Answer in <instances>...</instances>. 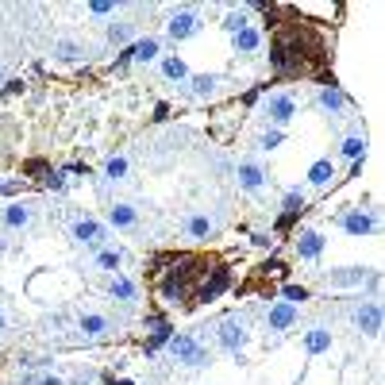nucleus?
Instances as JSON below:
<instances>
[{
  "mask_svg": "<svg viewBox=\"0 0 385 385\" xmlns=\"http://www.w3.org/2000/svg\"><path fill=\"white\" fill-rule=\"evenodd\" d=\"M247 339H250V332H247V320H243V316H223L220 324H216V343L223 347V351L228 354H243V347H247Z\"/></svg>",
  "mask_w": 385,
  "mask_h": 385,
  "instance_id": "f257e3e1",
  "label": "nucleus"
},
{
  "mask_svg": "<svg viewBox=\"0 0 385 385\" xmlns=\"http://www.w3.org/2000/svg\"><path fill=\"white\" fill-rule=\"evenodd\" d=\"M170 354L177 362L193 366V370H201V366H209V351L201 347V339H193V335H170Z\"/></svg>",
  "mask_w": 385,
  "mask_h": 385,
  "instance_id": "f03ea898",
  "label": "nucleus"
},
{
  "mask_svg": "<svg viewBox=\"0 0 385 385\" xmlns=\"http://www.w3.org/2000/svg\"><path fill=\"white\" fill-rule=\"evenodd\" d=\"M201 16L193 12V8H181V12H174L170 16V23H166V35H170L174 43H185V39H193L196 31H201Z\"/></svg>",
  "mask_w": 385,
  "mask_h": 385,
  "instance_id": "7ed1b4c3",
  "label": "nucleus"
},
{
  "mask_svg": "<svg viewBox=\"0 0 385 385\" xmlns=\"http://www.w3.org/2000/svg\"><path fill=\"white\" fill-rule=\"evenodd\" d=\"M354 327H359L362 335H381V305L378 300H362L359 308H354Z\"/></svg>",
  "mask_w": 385,
  "mask_h": 385,
  "instance_id": "20e7f679",
  "label": "nucleus"
},
{
  "mask_svg": "<svg viewBox=\"0 0 385 385\" xmlns=\"http://www.w3.org/2000/svg\"><path fill=\"white\" fill-rule=\"evenodd\" d=\"M297 305H289V300H274V305L266 308V327L270 332H289V327L297 324Z\"/></svg>",
  "mask_w": 385,
  "mask_h": 385,
  "instance_id": "39448f33",
  "label": "nucleus"
},
{
  "mask_svg": "<svg viewBox=\"0 0 385 385\" xmlns=\"http://www.w3.org/2000/svg\"><path fill=\"white\" fill-rule=\"evenodd\" d=\"M374 270L370 266H343V270H327V285L332 289H351V285H362L370 281Z\"/></svg>",
  "mask_w": 385,
  "mask_h": 385,
  "instance_id": "423d86ee",
  "label": "nucleus"
},
{
  "mask_svg": "<svg viewBox=\"0 0 385 385\" xmlns=\"http://www.w3.org/2000/svg\"><path fill=\"white\" fill-rule=\"evenodd\" d=\"M73 239H78L81 247H100V243L108 239V228L100 220H78L73 223Z\"/></svg>",
  "mask_w": 385,
  "mask_h": 385,
  "instance_id": "0eeeda50",
  "label": "nucleus"
},
{
  "mask_svg": "<svg viewBox=\"0 0 385 385\" xmlns=\"http://www.w3.org/2000/svg\"><path fill=\"white\" fill-rule=\"evenodd\" d=\"M266 116L274 120L278 127H281V124H289V120L297 116V100L289 97V93H274V97L266 100Z\"/></svg>",
  "mask_w": 385,
  "mask_h": 385,
  "instance_id": "6e6552de",
  "label": "nucleus"
},
{
  "mask_svg": "<svg viewBox=\"0 0 385 385\" xmlns=\"http://www.w3.org/2000/svg\"><path fill=\"white\" fill-rule=\"evenodd\" d=\"M236 181H239V189H247V193H258L262 185H266V170H262L258 162H239V170H236Z\"/></svg>",
  "mask_w": 385,
  "mask_h": 385,
  "instance_id": "1a4fd4ad",
  "label": "nucleus"
},
{
  "mask_svg": "<svg viewBox=\"0 0 385 385\" xmlns=\"http://www.w3.org/2000/svg\"><path fill=\"white\" fill-rule=\"evenodd\" d=\"M78 327H81L85 339H105V335L112 332V320H108V316H100V312H85L78 320Z\"/></svg>",
  "mask_w": 385,
  "mask_h": 385,
  "instance_id": "9d476101",
  "label": "nucleus"
},
{
  "mask_svg": "<svg viewBox=\"0 0 385 385\" xmlns=\"http://www.w3.org/2000/svg\"><path fill=\"white\" fill-rule=\"evenodd\" d=\"M297 255L305 262L320 258L324 255V236H320V231H300V236H297Z\"/></svg>",
  "mask_w": 385,
  "mask_h": 385,
  "instance_id": "9b49d317",
  "label": "nucleus"
},
{
  "mask_svg": "<svg viewBox=\"0 0 385 385\" xmlns=\"http://www.w3.org/2000/svg\"><path fill=\"white\" fill-rule=\"evenodd\" d=\"M158 51H162V46H158V39H150V35H147V39H135V43L127 46V58L139 62V65H150V62L158 58Z\"/></svg>",
  "mask_w": 385,
  "mask_h": 385,
  "instance_id": "f8f14e48",
  "label": "nucleus"
},
{
  "mask_svg": "<svg viewBox=\"0 0 385 385\" xmlns=\"http://www.w3.org/2000/svg\"><path fill=\"white\" fill-rule=\"evenodd\" d=\"M339 223H343V231H347V236H354V239H359V236H370V231H374V220H370V216H366L362 209L347 212Z\"/></svg>",
  "mask_w": 385,
  "mask_h": 385,
  "instance_id": "ddd939ff",
  "label": "nucleus"
},
{
  "mask_svg": "<svg viewBox=\"0 0 385 385\" xmlns=\"http://www.w3.org/2000/svg\"><path fill=\"white\" fill-rule=\"evenodd\" d=\"M108 223H112V228H120V231H131L139 223V212L131 209V204H112V209H108Z\"/></svg>",
  "mask_w": 385,
  "mask_h": 385,
  "instance_id": "4468645a",
  "label": "nucleus"
},
{
  "mask_svg": "<svg viewBox=\"0 0 385 385\" xmlns=\"http://www.w3.org/2000/svg\"><path fill=\"white\" fill-rule=\"evenodd\" d=\"M305 351L308 354L332 351V332H327V327H308V332H305Z\"/></svg>",
  "mask_w": 385,
  "mask_h": 385,
  "instance_id": "2eb2a0df",
  "label": "nucleus"
},
{
  "mask_svg": "<svg viewBox=\"0 0 385 385\" xmlns=\"http://www.w3.org/2000/svg\"><path fill=\"white\" fill-rule=\"evenodd\" d=\"M332 177H335V166H332V158H320V162H312V166H308V185H316V189L332 185Z\"/></svg>",
  "mask_w": 385,
  "mask_h": 385,
  "instance_id": "dca6fc26",
  "label": "nucleus"
},
{
  "mask_svg": "<svg viewBox=\"0 0 385 385\" xmlns=\"http://www.w3.org/2000/svg\"><path fill=\"white\" fill-rule=\"evenodd\" d=\"M216 85H220V73H196V78H189V93H193L196 100L212 97Z\"/></svg>",
  "mask_w": 385,
  "mask_h": 385,
  "instance_id": "f3484780",
  "label": "nucleus"
},
{
  "mask_svg": "<svg viewBox=\"0 0 385 385\" xmlns=\"http://www.w3.org/2000/svg\"><path fill=\"white\" fill-rule=\"evenodd\" d=\"M231 43H236V54H255L262 35H258V27H243L239 35H231Z\"/></svg>",
  "mask_w": 385,
  "mask_h": 385,
  "instance_id": "a211bd4d",
  "label": "nucleus"
},
{
  "mask_svg": "<svg viewBox=\"0 0 385 385\" xmlns=\"http://www.w3.org/2000/svg\"><path fill=\"white\" fill-rule=\"evenodd\" d=\"M185 231H189L193 239H209V236H216V220L212 216H189V220H185Z\"/></svg>",
  "mask_w": 385,
  "mask_h": 385,
  "instance_id": "6ab92c4d",
  "label": "nucleus"
},
{
  "mask_svg": "<svg viewBox=\"0 0 385 385\" xmlns=\"http://www.w3.org/2000/svg\"><path fill=\"white\" fill-rule=\"evenodd\" d=\"M162 73L170 81H189V65H185V58H177V54H166L162 58Z\"/></svg>",
  "mask_w": 385,
  "mask_h": 385,
  "instance_id": "aec40b11",
  "label": "nucleus"
},
{
  "mask_svg": "<svg viewBox=\"0 0 385 385\" xmlns=\"http://www.w3.org/2000/svg\"><path fill=\"white\" fill-rule=\"evenodd\" d=\"M4 223H8V228H16V231L27 228V223H31V209H27V204H8V209H4Z\"/></svg>",
  "mask_w": 385,
  "mask_h": 385,
  "instance_id": "412c9836",
  "label": "nucleus"
},
{
  "mask_svg": "<svg viewBox=\"0 0 385 385\" xmlns=\"http://www.w3.org/2000/svg\"><path fill=\"white\" fill-rule=\"evenodd\" d=\"M185 297H189V293H185L181 278H177V270H174V274H170V278L162 281V300H170V305H181Z\"/></svg>",
  "mask_w": 385,
  "mask_h": 385,
  "instance_id": "4be33fe9",
  "label": "nucleus"
},
{
  "mask_svg": "<svg viewBox=\"0 0 385 385\" xmlns=\"http://www.w3.org/2000/svg\"><path fill=\"white\" fill-rule=\"evenodd\" d=\"M223 289H228V274H223V270H216V278L212 281H204L201 285V293H196V300H216L223 293Z\"/></svg>",
  "mask_w": 385,
  "mask_h": 385,
  "instance_id": "5701e85b",
  "label": "nucleus"
},
{
  "mask_svg": "<svg viewBox=\"0 0 385 385\" xmlns=\"http://www.w3.org/2000/svg\"><path fill=\"white\" fill-rule=\"evenodd\" d=\"M320 108H324V112H343V108H347V97H343L335 85H324V89H320Z\"/></svg>",
  "mask_w": 385,
  "mask_h": 385,
  "instance_id": "b1692460",
  "label": "nucleus"
},
{
  "mask_svg": "<svg viewBox=\"0 0 385 385\" xmlns=\"http://www.w3.org/2000/svg\"><path fill=\"white\" fill-rule=\"evenodd\" d=\"M97 266L108 270V274H116V270L124 266V255H120V250H112V247H100L97 250Z\"/></svg>",
  "mask_w": 385,
  "mask_h": 385,
  "instance_id": "393cba45",
  "label": "nucleus"
},
{
  "mask_svg": "<svg viewBox=\"0 0 385 385\" xmlns=\"http://www.w3.org/2000/svg\"><path fill=\"white\" fill-rule=\"evenodd\" d=\"M343 158H351V162H362L366 158V139L362 135H351V139H343V150H339Z\"/></svg>",
  "mask_w": 385,
  "mask_h": 385,
  "instance_id": "a878e982",
  "label": "nucleus"
},
{
  "mask_svg": "<svg viewBox=\"0 0 385 385\" xmlns=\"http://www.w3.org/2000/svg\"><path fill=\"white\" fill-rule=\"evenodd\" d=\"M105 177H108V181H124V177H127V158L124 154H112L108 162H105Z\"/></svg>",
  "mask_w": 385,
  "mask_h": 385,
  "instance_id": "bb28decb",
  "label": "nucleus"
},
{
  "mask_svg": "<svg viewBox=\"0 0 385 385\" xmlns=\"http://www.w3.org/2000/svg\"><path fill=\"white\" fill-rule=\"evenodd\" d=\"M54 54H58L62 62H78V58H81V54H85V51H81L78 43H70V39H58V43H54Z\"/></svg>",
  "mask_w": 385,
  "mask_h": 385,
  "instance_id": "cd10ccee",
  "label": "nucleus"
},
{
  "mask_svg": "<svg viewBox=\"0 0 385 385\" xmlns=\"http://www.w3.org/2000/svg\"><path fill=\"white\" fill-rule=\"evenodd\" d=\"M131 35H135V27H131V23H108V43L112 46H124Z\"/></svg>",
  "mask_w": 385,
  "mask_h": 385,
  "instance_id": "c85d7f7f",
  "label": "nucleus"
},
{
  "mask_svg": "<svg viewBox=\"0 0 385 385\" xmlns=\"http://www.w3.org/2000/svg\"><path fill=\"white\" fill-rule=\"evenodd\" d=\"M108 293L116 297V300H135V285H131L127 278H120V274H116V281H112V289H108Z\"/></svg>",
  "mask_w": 385,
  "mask_h": 385,
  "instance_id": "c756f323",
  "label": "nucleus"
},
{
  "mask_svg": "<svg viewBox=\"0 0 385 385\" xmlns=\"http://www.w3.org/2000/svg\"><path fill=\"white\" fill-rule=\"evenodd\" d=\"M243 27H250V20H247V16H243V12H228V16H223V31L239 35Z\"/></svg>",
  "mask_w": 385,
  "mask_h": 385,
  "instance_id": "7c9ffc66",
  "label": "nucleus"
},
{
  "mask_svg": "<svg viewBox=\"0 0 385 385\" xmlns=\"http://www.w3.org/2000/svg\"><path fill=\"white\" fill-rule=\"evenodd\" d=\"M281 297H285L289 305H305V300H308V289H305V285H285V289H281Z\"/></svg>",
  "mask_w": 385,
  "mask_h": 385,
  "instance_id": "2f4dec72",
  "label": "nucleus"
},
{
  "mask_svg": "<svg viewBox=\"0 0 385 385\" xmlns=\"http://www.w3.org/2000/svg\"><path fill=\"white\" fill-rule=\"evenodd\" d=\"M281 139H285V135H281V131L274 127V131H266V135H262V147H266V150H274V147H281Z\"/></svg>",
  "mask_w": 385,
  "mask_h": 385,
  "instance_id": "473e14b6",
  "label": "nucleus"
},
{
  "mask_svg": "<svg viewBox=\"0 0 385 385\" xmlns=\"http://www.w3.org/2000/svg\"><path fill=\"white\" fill-rule=\"evenodd\" d=\"M112 8H116L112 0H93V4H89V12H93V16H108Z\"/></svg>",
  "mask_w": 385,
  "mask_h": 385,
  "instance_id": "72a5a7b5",
  "label": "nucleus"
},
{
  "mask_svg": "<svg viewBox=\"0 0 385 385\" xmlns=\"http://www.w3.org/2000/svg\"><path fill=\"white\" fill-rule=\"evenodd\" d=\"M31 385H65V381L58 378V374H43V378H39V381H31Z\"/></svg>",
  "mask_w": 385,
  "mask_h": 385,
  "instance_id": "f704fd0d",
  "label": "nucleus"
},
{
  "mask_svg": "<svg viewBox=\"0 0 385 385\" xmlns=\"http://www.w3.org/2000/svg\"><path fill=\"white\" fill-rule=\"evenodd\" d=\"M46 185H51V189H62L65 177H62V174H51V177H46Z\"/></svg>",
  "mask_w": 385,
  "mask_h": 385,
  "instance_id": "c9c22d12",
  "label": "nucleus"
},
{
  "mask_svg": "<svg viewBox=\"0 0 385 385\" xmlns=\"http://www.w3.org/2000/svg\"><path fill=\"white\" fill-rule=\"evenodd\" d=\"M250 239H255V247H270V243H274L270 236H262V231H258V236H250Z\"/></svg>",
  "mask_w": 385,
  "mask_h": 385,
  "instance_id": "e433bc0d",
  "label": "nucleus"
},
{
  "mask_svg": "<svg viewBox=\"0 0 385 385\" xmlns=\"http://www.w3.org/2000/svg\"><path fill=\"white\" fill-rule=\"evenodd\" d=\"M108 385H135L131 378H108Z\"/></svg>",
  "mask_w": 385,
  "mask_h": 385,
  "instance_id": "4c0bfd02",
  "label": "nucleus"
},
{
  "mask_svg": "<svg viewBox=\"0 0 385 385\" xmlns=\"http://www.w3.org/2000/svg\"><path fill=\"white\" fill-rule=\"evenodd\" d=\"M4 327H8V320H4V312H0V332H4Z\"/></svg>",
  "mask_w": 385,
  "mask_h": 385,
  "instance_id": "58836bf2",
  "label": "nucleus"
},
{
  "mask_svg": "<svg viewBox=\"0 0 385 385\" xmlns=\"http://www.w3.org/2000/svg\"><path fill=\"white\" fill-rule=\"evenodd\" d=\"M0 81H4V70H0Z\"/></svg>",
  "mask_w": 385,
  "mask_h": 385,
  "instance_id": "ea45409f",
  "label": "nucleus"
}]
</instances>
